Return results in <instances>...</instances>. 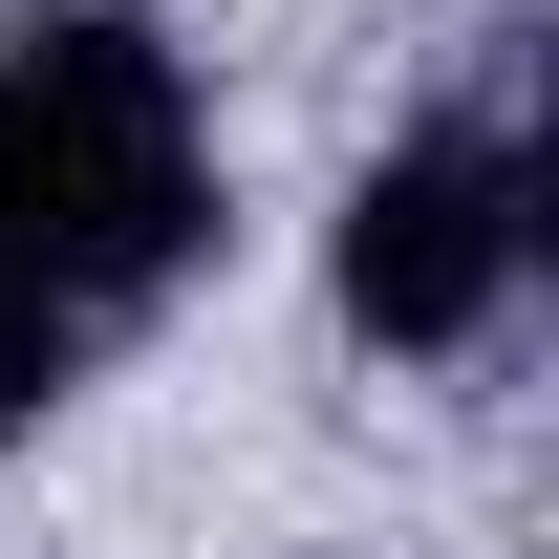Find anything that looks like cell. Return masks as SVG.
<instances>
[{
	"label": "cell",
	"mask_w": 559,
	"mask_h": 559,
	"mask_svg": "<svg viewBox=\"0 0 559 559\" xmlns=\"http://www.w3.org/2000/svg\"><path fill=\"white\" fill-rule=\"evenodd\" d=\"M516 259H538V151H516V108H452V130H388L345 194V323L366 345H495V301H516Z\"/></svg>",
	"instance_id": "2"
},
{
	"label": "cell",
	"mask_w": 559,
	"mask_h": 559,
	"mask_svg": "<svg viewBox=\"0 0 559 559\" xmlns=\"http://www.w3.org/2000/svg\"><path fill=\"white\" fill-rule=\"evenodd\" d=\"M215 259V108L130 0H0V280L130 323Z\"/></svg>",
	"instance_id": "1"
},
{
	"label": "cell",
	"mask_w": 559,
	"mask_h": 559,
	"mask_svg": "<svg viewBox=\"0 0 559 559\" xmlns=\"http://www.w3.org/2000/svg\"><path fill=\"white\" fill-rule=\"evenodd\" d=\"M66 345H86L66 301H44V280H0V452H22V409H44V388H66Z\"/></svg>",
	"instance_id": "3"
}]
</instances>
